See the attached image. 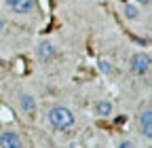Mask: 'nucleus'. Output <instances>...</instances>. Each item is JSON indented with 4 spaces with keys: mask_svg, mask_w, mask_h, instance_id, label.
<instances>
[{
    "mask_svg": "<svg viewBox=\"0 0 152 148\" xmlns=\"http://www.w3.org/2000/svg\"><path fill=\"white\" fill-rule=\"evenodd\" d=\"M99 70H102L104 74L112 72V66H110V62H108V59H99Z\"/></svg>",
    "mask_w": 152,
    "mask_h": 148,
    "instance_id": "9d476101",
    "label": "nucleus"
},
{
    "mask_svg": "<svg viewBox=\"0 0 152 148\" xmlns=\"http://www.w3.org/2000/svg\"><path fill=\"white\" fill-rule=\"evenodd\" d=\"M36 55H38V59H40V62H49L55 55V45L51 40H42L40 45H38V49H36Z\"/></svg>",
    "mask_w": 152,
    "mask_h": 148,
    "instance_id": "39448f33",
    "label": "nucleus"
},
{
    "mask_svg": "<svg viewBox=\"0 0 152 148\" xmlns=\"http://www.w3.org/2000/svg\"><path fill=\"white\" fill-rule=\"evenodd\" d=\"M0 148H23V142L15 131H2L0 133Z\"/></svg>",
    "mask_w": 152,
    "mask_h": 148,
    "instance_id": "7ed1b4c3",
    "label": "nucleus"
},
{
    "mask_svg": "<svg viewBox=\"0 0 152 148\" xmlns=\"http://www.w3.org/2000/svg\"><path fill=\"white\" fill-rule=\"evenodd\" d=\"M123 17L129 21H135L140 19V7L137 4H131V2H125L123 4Z\"/></svg>",
    "mask_w": 152,
    "mask_h": 148,
    "instance_id": "1a4fd4ad",
    "label": "nucleus"
},
{
    "mask_svg": "<svg viewBox=\"0 0 152 148\" xmlns=\"http://www.w3.org/2000/svg\"><path fill=\"white\" fill-rule=\"evenodd\" d=\"M140 129L146 140H152V110L150 108H146L140 114Z\"/></svg>",
    "mask_w": 152,
    "mask_h": 148,
    "instance_id": "20e7f679",
    "label": "nucleus"
},
{
    "mask_svg": "<svg viewBox=\"0 0 152 148\" xmlns=\"http://www.w3.org/2000/svg\"><path fill=\"white\" fill-rule=\"evenodd\" d=\"M0 30H4V19L0 17Z\"/></svg>",
    "mask_w": 152,
    "mask_h": 148,
    "instance_id": "ddd939ff",
    "label": "nucleus"
},
{
    "mask_svg": "<svg viewBox=\"0 0 152 148\" xmlns=\"http://www.w3.org/2000/svg\"><path fill=\"white\" fill-rule=\"evenodd\" d=\"M150 2H152V0H135V4H137V7H148Z\"/></svg>",
    "mask_w": 152,
    "mask_h": 148,
    "instance_id": "f8f14e48",
    "label": "nucleus"
},
{
    "mask_svg": "<svg viewBox=\"0 0 152 148\" xmlns=\"http://www.w3.org/2000/svg\"><path fill=\"white\" fill-rule=\"evenodd\" d=\"M51 127L55 129H59V131H64V129H70L74 125V114H72V110L66 108V106H53L49 110V114H47Z\"/></svg>",
    "mask_w": 152,
    "mask_h": 148,
    "instance_id": "f257e3e1",
    "label": "nucleus"
},
{
    "mask_svg": "<svg viewBox=\"0 0 152 148\" xmlns=\"http://www.w3.org/2000/svg\"><path fill=\"white\" fill-rule=\"evenodd\" d=\"M112 110H114V106H112L110 100H97L95 102V114L97 116H110Z\"/></svg>",
    "mask_w": 152,
    "mask_h": 148,
    "instance_id": "6e6552de",
    "label": "nucleus"
},
{
    "mask_svg": "<svg viewBox=\"0 0 152 148\" xmlns=\"http://www.w3.org/2000/svg\"><path fill=\"white\" fill-rule=\"evenodd\" d=\"M129 68H131L133 74L144 76V74H148V70H150V57H148L146 53H135L129 59Z\"/></svg>",
    "mask_w": 152,
    "mask_h": 148,
    "instance_id": "f03ea898",
    "label": "nucleus"
},
{
    "mask_svg": "<svg viewBox=\"0 0 152 148\" xmlns=\"http://www.w3.org/2000/svg\"><path fill=\"white\" fill-rule=\"evenodd\" d=\"M17 104H19V108H21L26 114L36 112V100H34L30 93H19V95H17Z\"/></svg>",
    "mask_w": 152,
    "mask_h": 148,
    "instance_id": "423d86ee",
    "label": "nucleus"
},
{
    "mask_svg": "<svg viewBox=\"0 0 152 148\" xmlns=\"http://www.w3.org/2000/svg\"><path fill=\"white\" fill-rule=\"evenodd\" d=\"M121 2H127V0H121Z\"/></svg>",
    "mask_w": 152,
    "mask_h": 148,
    "instance_id": "2eb2a0df",
    "label": "nucleus"
},
{
    "mask_svg": "<svg viewBox=\"0 0 152 148\" xmlns=\"http://www.w3.org/2000/svg\"><path fill=\"white\" fill-rule=\"evenodd\" d=\"M11 9H13L17 15H30V13H34L36 2H34V0H17L15 4H11Z\"/></svg>",
    "mask_w": 152,
    "mask_h": 148,
    "instance_id": "0eeeda50",
    "label": "nucleus"
},
{
    "mask_svg": "<svg viewBox=\"0 0 152 148\" xmlns=\"http://www.w3.org/2000/svg\"><path fill=\"white\" fill-rule=\"evenodd\" d=\"M4 2H7V4L11 7V4H15V2H17V0H4Z\"/></svg>",
    "mask_w": 152,
    "mask_h": 148,
    "instance_id": "4468645a",
    "label": "nucleus"
},
{
    "mask_svg": "<svg viewBox=\"0 0 152 148\" xmlns=\"http://www.w3.org/2000/svg\"><path fill=\"white\" fill-rule=\"evenodd\" d=\"M118 148H135V144L129 142V140H125V142H121V144H118Z\"/></svg>",
    "mask_w": 152,
    "mask_h": 148,
    "instance_id": "9b49d317",
    "label": "nucleus"
}]
</instances>
